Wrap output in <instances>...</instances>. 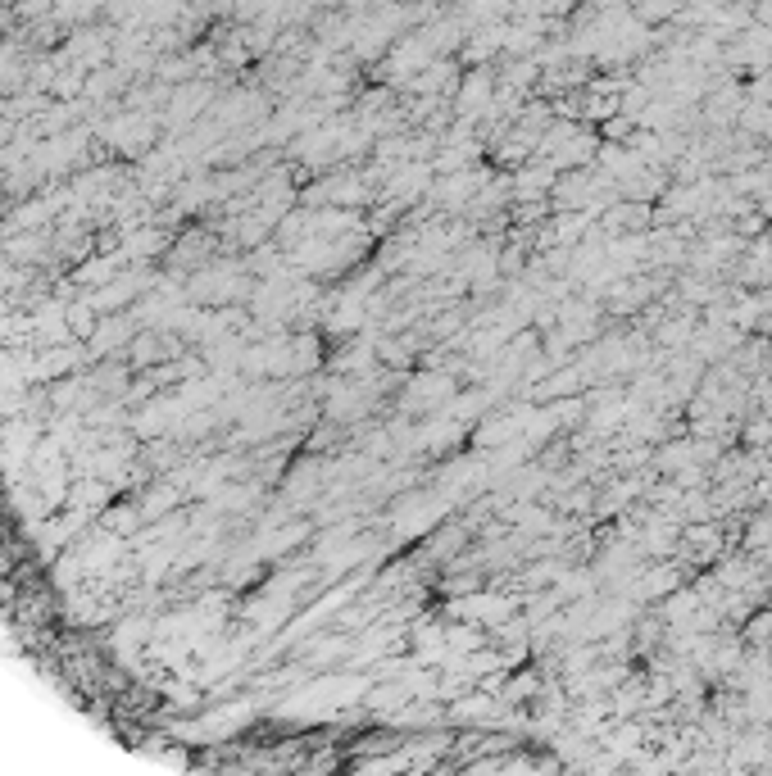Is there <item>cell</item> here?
<instances>
[{"mask_svg":"<svg viewBox=\"0 0 772 776\" xmlns=\"http://www.w3.org/2000/svg\"><path fill=\"white\" fill-rule=\"evenodd\" d=\"M750 640H768L772 636V613H759V618L750 622V631H745Z\"/></svg>","mask_w":772,"mask_h":776,"instance_id":"1","label":"cell"}]
</instances>
